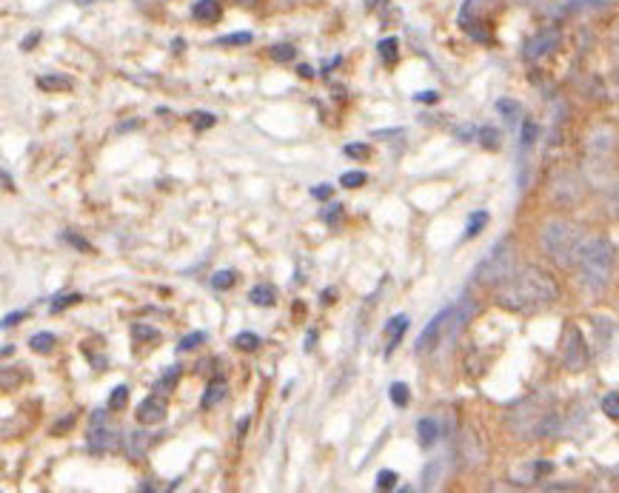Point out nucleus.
I'll use <instances>...</instances> for the list:
<instances>
[{
  "label": "nucleus",
  "instance_id": "nucleus-4",
  "mask_svg": "<svg viewBox=\"0 0 619 493\" xmlns=\"http://www.w3.org/2000/svg\"><path fill=\"white\" fill-rule=\"evenodd\" d=\"M513 268H517V245L511 237H505L480 260V265L474 268V280L480 286H499L511 277Z\"/></svg>",
  "mask_w": 619,
  "mask_h": 493
},
{
  "label": "nucleus",
  "instance_id": "nucleus-53",
  "mask_svg": "<svg viewBox=\"0 0 619 493\" xmlns=\"http://www.w3.org/2000/svg\"><path fill=\"white\" fill-rule=\"evenodd\" d=\"M237 4H245V6H251V4H257V0H237Z\"/></svg>",
  "mask_w": 619,
  "mask_h": 493
},
{
  "label": "nucleus",
  "instance_id": "nucleus-16",
  "mask_svg": "<svg viewBox=\"0 0 619 493\" xmlns=\"http://www.w3.org/2000/svg\"><path fill=\"white\" fill-rule=\"evenodd\" d=\"M37 86L43 91H69L72 89V80L63 77V75H40L37 77Z\"/></svg>",
  "mask_w": 619,
  "mask_h": 493
},
{
  "label": "nucleus",
  "instance_id": "nucleus-28",
  "mask_svg": "<svg viewBox=\"0 0 619 493\" xmlns=\"http://www.w3.org/2000/svg\"><path fill=\"white\" fill-rule=\"evenodd\" d=\"M366 180H369L366 172H345V174L340 177V186H343V188H359Z\"/></svg>",
  "mask_w": 619,
  "mask_h": 493
},
{
  "label": "nucleus",
  "instance_id": "nucleus-37",
  "mask_svg": "<svg viewBox=\"0 0 619 493\" xmlns=\"http://www.w3.org/2000/svg\"><path fill=\"white\" fill-rule=\"evenodd\" d=\"M397 482V473L394 470H380L377 473V490H391Z\"/></svg>",
  "mask_w": 619,
  "mask_h": 493
},
{
  "label": "nucleus",
  "instance_id": "nucleus-49",
  "mask_svg": "<svg viewBox=\"0 0 619 493\" xmlns=\"http://www.w3.org/2000/svg\"><path fill=\"white\" fill-rule=\"evenodd\" d=\"M140 490H158V485H154V482H143Z\"/></svg>",
  "mask_w": 619,
  "mask_h": 493
},
{
  "label": "nucleus",
  "instance_id": "nucleus-13",
  "mask_svg": "<svg viewBox=\"0 0 619 493\" xmlns=\"http://www.w3.org/2000/svg\"><path fill=\"white\" fill-rule=\"evenodd\" d=\"M417 433H420V445L423 448H431L437 440H440V422L434 416H426L417 422Z\"/></svg>",
  "mask_w": 619,
  "mask_h": 493
},
{
  "label": "nucleus",
  "instance_id": "nucleus-30",
  "mask_svg": "<svg viewBox=\"0 0 619 493\" xmlns=\"http://www.w3.org/2000/svg\"><path fill=\"white\" fill-rule=\"evenodd\" d=\"M234 345H237L240 351H254L257 345H260V337L251 334V331H243V334L234 337Z\"/></svg>",
  "mask_w": 619,
  "mask_h": 493
},
{
  "label": "nucleus",
  "instance_id": "nucleus-9",
  "mask_svg": "<svg viewBox=\"0 0 619 493\" xmlns=\"http://www.w3.org/2000/svg\"><path fill=\"white\" fill-rule=\"evenodd\" d=\"M117 448V433L112 428H103V425H94L89 430V451L94 454H103V451H115Z\"/></svg>",
  "mask_w": 619,
  "mask_h": 493
},
{
  "label": "nucleus",
  "instance_id": "nucleus-8",
  "mask_svg": "<svg viewBox=\"0 0 619 493\" xmlns=\"http://www.w3.org/2000/svg\"><path fill=\"white\" fill-rule=\"evenodd\" d=\"M559 46V32L556 29H542L540 34H534L528 43H525V60H537V58H542V54H548L551 49H556Z\"/></svg>",
  "mask_w": 619,
  "mask_h": 493
},
{
  "label": "nucleus",
  "instance_id": "nucleus-6",
  "mask_svg": "<svg viewBox=\"0 0 619 493\" xmlns=\"http://www.w3.org/2000/svg\"><path fill=\"white\" fill-rule=\"evenodd\" d=\"M448 314H451V308H445V311H440L426 328H423V334L417 337V345H414V351L417 354H428V351H434L437 345H440V340L445 337V322H448Z\"/></svg>",
  "mask_w": 619,
  "mask_h": 493
},
{
  "label": "nucleus",
  "instance_id": "nucleus-46",
  "mask_svg": "<svg viewBox=\"0 0 619 493\" xmlns=\"http://www.w3.org/2000/svg\"><path fill=\"white\" fill-rule=\"evenodd\" d=\"M103 419H106V411H94V414H91V428H94V425H103Z\"/></svg>",
  "mask_w": 619,
  "mask_h": 493
},
{
  "label": "nucleus",
  "instance_id": "nucleus-29",
  "mask_svg": "<svg viewBox=\"0 0 619 493\" xmlns=\"http://www.w3.org/2000/svg\"><path fill=\"white\" fill-rule=\"evenodd\" d=\"M251 40H254V34H251V32H234V34L220 37V40H217V46H245V43H251Z\"/></svg>",
  "mask_w": 619,
  "mask_h": 493
},
{
  "label": "nucleus",
  "instance_id": "nucleus-35",
  "mask_svg": "<svg viewBox=\"0 0 619 493\" xmlns=\"http://www.w3.org/2000/svg\"><path fill=\"white\" fill-rule=\"evenodd\" d=\"M343 151H345L348 157H354V160H369V157H371V148L363 146V143H348Z\"/></svg>",
  "mask_w": 619,
  "mask_h": 493
},
{
  "label": "nucleus",
  "instance_id": "nucleus-45",
  "mask_svg": "<svg viewBox=\"0 0 619 493\" xmlns=\"http://www.w3.org/2000/svg\"><path fill=\"white\" fill-rule=\"evenodd\" d=\"M72 422H75V414H69L63 422H58L55 428H51V433H63V430H69V428H72Z\"/></svg>",
  "mask_w": 619,
  "mask_h": 493
},
{
  "label": "nucleus",
  "instance_id": "nucleus-14",
  "mask_svg": "<svg viewBox=\"0 0 619 493\" xmlns=\"http://www.w3.org/2000/svg\"><path fill=\"white\" fill-rule=\"evenodd\" d=\"M248 300H251L254 305H260V308H272V305L277 302V291H274V286L260 283V286H254V288L248 291Z\"/></svg>",
  "mask_w": 619,
  "mask_h": 493
},
{
  "label": "nucleus",
  "instance_id": "nucleus-22",
  "mask_svg": "<svg viewBox=\"0 0 619 493\" xmlns=\"http://www.w3.org/2000/svg\"><path fill=\"white\" fill-rule=\"evenodd\" d=\"M272 60L274 63H291L294 58H297V49L291 46V43H280V46H272Z\"/></svg>",
  "mask_w": 619,
  "mask_h": 493
},
{
  "label": "nucleus",
  "instance_id": "nucleus-36",
  "mask_svg": "<svg viewBox=\"0 0 619 493\" xmlns=\"http://www.w3.org/2000/svg\"><path fill=\"white\" fill-rule=\"evenodd\" d=\"M602 414H608L611 419H619V394H608L602 399Z\"/></svg>",
  "mask_w": 619,
  "mask_h": 493
},
{
  "label": "nucleus",
  "instance_id": "nucleus-54",
  "mask_svg": "<svg viewBox=\"0 0 619 493\" xmlns=\"http://www.w3.org/2000/svg\"><path fill=\"white\" fill-rule=\"evenodd\" d=\"M77 4H80V6H89V4H94V0H77Z\"/></svg>",
  "mask_w": 619,
  "mask_h": 493
},
{
  "label": "nucleus",
  "instance_id": "nucleus-34",
  "mask_svg": "<svg viewBox=\"0 0 619 493\" xmlns=\"http://www.w3.org/2000/svg\"><path fill=\"white\" fill-rule=\"evenodd\" d=\"M203 342H205V334H203V331H191V334H186V337L180 340L177 348H180V351H194V348L203 345Z\"/></svg>",
  "mask_w": 619,
  "mask_h": 493
},
{
  "label": "nucleus",
  "instance_id": "nucleus-43",
  "mask_svg": "<svg viewBox=\"0 0 619 493\" xmlns=\"http://www.w3.org/2000/svg\"><path fill=\"white\" fill-rule=\"evenodd\" d=\"M37 40H40V32H29V34L23 37V43H20V49H23V51H29V49H32V46L37 43Z\"/></svg>",
  "mask_w": 619,
  "mask_h": 493
},
{
  "label": "nucleus",
  "instance_id": "nucleus-5",
  "mask_svg": "<svg viewBox=\"0 0 619 493\" xmlns=\"http://www.w3.org/2000/svg\"><path fill=\"white\" fill-rule=\"evenodd\" d=\"M562 362L568 371H582L588 365V345H585V337L577 325H568L565 328V337H562Z\"/></svg>",
  "mask_w": 619,
  "mask_h": 493
},
{
  "label": "nucleus",
  "instance_id": "nucleus-10",
  "mask_svg": "<svg viewBox=\"0 0 619 493\" xmlns=\"http://www.w3.org/2000/svg\"><path fill=\"white\" fill-rule=\"evenodd\" d=\"M383 331H385V337H388V345H385V357H391V354H394V348L400 345L402 334L408 331V316H405V314H400V316L388 319Z\"/></svg>",
  "mask_w": 619,
  "mask_h": 493
},
{
  "label": "nucleus",
  "instance_id": "nucleus-42",
  "mask_svg": "<svg viewBox=\"0 0 619 493\" xmlns=\"http://www.w3.org/2000/svg\"><path fill=\"white\" fill-rule=\"evenodd\" d=\"M477 134H480V132H477L474 126H462V129H457V137H459V140H471V137H477Z\"/></svg>",
  "mask_w": 619,
  "mask_h": 493
},
{
  "label": "nucleus",
  "instance_id": "nucleus-50",
  "mask_svg": "<svg viewBox=\"0 0 619 493\" xmlns=\"http://www.w3.org/2000/svg\"><path fill=\"white\" fill-rule=\"evenodd\" d=\"M331 297H334V291H331V288H326V291H323V302H331Z\"/></svg>",
  "mask_w": 619,
  "mask_h": 493
},
{
  "label": "nucleus",
  "instance_id": "nucleus-33",
  "mask_svg": "<svg viewBox=\"0 0 619 493\" xmlns=\"http://www.w3.org/2000/svg\"><path fill=\"white\" fill-rule=\"evenodd\" d=\"M477 137L483 140V146H485V148H499V132H497L494 126L480 129V134H477Z\"/></svg>",
  "mask_w": 619,
  "mask_h": 493
},
{
  "label": "nucleus",
  "instance_id": "nucleus-44",
  "mask_svg": "<svg viewBox=\"0 0 619 493\" xmlns=\"http://www.w3.org/2000/svg\"><path fill=\"white\" fill-rule=\"evenodd\" d=\"M414 100H417V103H437L440 94H437V91H420V94H414Z\"/></svg>",
  "mask_w": 619,
  "mask_h": 493
},
{
  "label": "nucleus",
  "instance_id": "nucleus-7",
  "mask_svg": "<svg viewBox=\"0 0 619 493\" xmlns=\"http://www.w3.org/2000/svg\"><path fill=\"white\" fill-rule=\"evenodd\" d=\"M166 414H169V405H166L163 394H151L137 405V422L140 425H160L166 419Z\"/></svg>",
  "mask_w": 619,
  "mask_h": 493
},
{
  "label": "nucleus",
  "instance_id": "nucleus-17",
  "mask_svg": "<svg viewBox=\"0 0 619 493\" xmlns=\"http://www.w3.org/2000/svg\"><path fill=\"white\" fill-rule=\"evenodd\" d=\"M497 112L505 117V123H517L520 115H523V105L517 100H511V97H502V100H497Z\"/></svg>",
  "mask_w": 619,
  "mask_h": 493
},
{
  "label": "nucleus",
  "instance_id": "nucleus-15",
  "mask_svg": "<svg viewBox=\"0 0 619 493\" xmlns=\"http://www.w3.org/2000/svg\"><path fill=\"white\" fill-rule=\"evenodd\" d=\"M223 397H226V382H223V379H215L212 385L205 388V394H203V399H200V408H203V411H212Z\"/></svg>",
  "mask_w": 619,
  "mask_h": 493
},
{
  "label": "nucleus",
  "instance_id": "nucleus-27",
  "mask_svg": "<svg viewBox=\"0 0 619 493\" xmlns=\"http://www.w3.org/2000/svg\"><path fill=\"white\" fill-rule=\"evenodd\" d=\"M126 402H129V388H126V385H117V388L112 391V397H109V411H123Z\"/></svg>",
  "mask_w": 619,
  "mask_h": 493
},
{
  "label": "nucleus",
  "instance_id": "nucleus-24",
  "mask_svg": "<svg viewBox=\"0 0 619 493\" xmlns=\"http://www.w3.org/2000/svg\"><path fill=\"white\" fill-rule=\"evenodd\" d=\"M177 379H180V365H169V368L160 373V379H158V391L166 394V388H174V385H177Z\"/></svg>",
  "mask_w": 619,
  "mask_h": 493
},
{
  "label": "nucleus",
  "instance_id": "nucleus-20",
  "mask_svg": "<svg viewBox=\"0 0 619 493\" xmlns=\"http://www.w3.org/2000/svg\"><path fill=\"white\" fill-rule=\"evenodd\" d=\"M132 337H134L137 342H158V340H160V331H158V328H151V325L134 322V325H132Z\"/></svg>",
  "mask_w": 619,
  "mask_h": 493
},
{
  "label": "nucleus",
  "instance_id": "nucleus-11",
  "mask_svg": "<svg viewBox=\"0 0 619 493\" xmlns=\"http://www.w3.org/2000/svg\"><path fill=\"white\" fill-rule=\"evenodd\" d=\"M148 445H151V436H148L146 430H132L129 440H126V454H129V459H132V462H140V459L146 456Z\"/></svg>",
  "mask_w": 619,
  "mask_h": 493
},
{
  "label": "nucleus",
  "instance_id": "nucleus-23",
  "mask_svg": "<svg viewBox=\"0 0 619 493\" xmlns=\"http://www.w3.org/2000/svg\"><path fill=\"white\" fill-rule=\"evenodd\" d=\"M388 397H391V402H394L397 408H405V405L411 402V394H408L405 382H394V385L388 388Z\"/></svg>",
  "mask_w": 619,
  "mask_h": 493
},
{
  "label": "nucleus",
  "instance_id": "nucleus-52",
  "mask_svg": "<svg viewBox=\"0 0 619 493\" xmlns=\"http://www.w3.org/2000/svg\"><path fill=\"white\" fill-rule=\"evenodd\" d=\"M4 183H6V188H15V186H12V177H9V172H4Z\"/></svg>",
  "mask_w": 619,
  "mask_h": 493
},
{
  "label": "nucleus",
  "instance_id": "nucleus-21",
  "mask_svg": "<svg viewBox=\"0 0 619 493\" xmlns=\"http://www.w3.org/2000/svg\"><path fill=\"white\" fill-rule=\"evenodd\" d=\"M397 46H400V40H397V37H385V40H380V46H377L380 58H383L388 66H394V63H397Z\"/></svg>",
  "mask_w": 619,
  "mask_h": 493
},
{
  "label": "nucleus",
  "instance_id": "nucleus-18",
  "mask_svg": "<svg viewBox=\"0 0 619 493\" xmlns=\"http://www.w3.org/2000/svg\"><path fill=\"white\" fill-rule=\"evenodd\" d=\"M237 286V274L231 268H223V271H215L212 274V288L215 291H229Z\"/></svg>",
  "mask_w": 619,
  "mask_h": 493
},
{
  "label": "nucleus",
  "instance_id": "nucleus-51",
  "mask_svg": "<svg viewBox=\"0 0 619 493\" xmlns=\"http://www.w3.org/2000/svg\"><path fill=\"white\" fill-rule=\"evenodd\" d=\"M245 428H248V419H243V422H240V425H237V433H240V436H243V433H245Z\"/></svg>",
  "mask_w": 619,
  "mask_h": 493
},
{
  "label": "nucleus",
  "instance_id": "nucleus-1",
  "mask_svg": "<svg viewBox=\"0 0 619 493\" xmlns=\"http://www.w3.org/2000/svg\"><path fill=\"white\" fill-rule=\"evenodd\" d=\"M559 297V288L548 271L540 265H525L513 271L505 283L497 286V302L513 314H534L551 305Z\"/></svg>",
  "mask_w": 619,
  "mask_h": 493
},
{
  "label": "nucleus",
  "instance_id": "nucleus-31",
  "mask_svg": "<svg viewBox=\"0 0 619 493\" xmlns=\"http://www.w3.org/2000/svg\"><path fill=\"white\" fill-rule=\"evenodd\" d=\"M189 120H191V123H194V129H200V132H203V129H212V126L217 123V117H215V115H209V112H191V115H189Z\"/></svg>",
  "mask_w": 619,
  "mask_h": 493
},
{
  "label": "nucleus",
  "instance_id": "nucleus-41",
  "mask_svg": "<svg viewBox=\"0 0 619 493\" xmlns=\"http://www.w3.org/2000/svg\"><path fill=\"white\" fill-rule=\"evenodd\" d=\"M20 319H26V311H15V314H6V316H4V328H12V325H18Z\"/></svg>",
  "mask_w": 619,
  "mask_h": 493
},
{
  "label": "nucleus",
  "instance_id": "nucleus-25",
  "mask_svg": "<svg viewBox=\"0 0 619 493\" xmlns=\"http://www.w3.org/2000/svg\"><path fill=\"white\" fill-rule=\"evenodd\" d=\"M485 223H488V214L485 211H477V214H471V220H468V229H466V240H471V237H477L483 229H485Z\"/></svg>",
  "mask_w": 619,
  "mask_h": 493
},
{
  "label": "nucleus",
  "instance_id": "nucleus-32",
  "mask_svg": "<svg viewBox=\"0 0 619 493\" xmlns=\"http://www.w3.org/2000/svg\"><path fill=\"white\" fill-rule=\"evenodd\" d=\"M77 302H83V294H66V297H55L51 300V314H58V311H63L66 305H77Z\"/></svg>",
  "mask_w": 619,
  "mask_h": 493
},
{
  "label": "nucleus",
  "instance_id": "nucleus-26",
  "mask_svg": "<svg viewBox=\"0 0 619 493\" xmlns=\"http://www.w3.org/2000/svg\"><path fill=\"white\" fill-rule=\"evenodd\" d=\"M537 134H540V126H537L534 120H523V134H520V146H523V148H531V146H534V140H537Z\"/></svg>",
  "mask_w": 619,
  "mask_h": 493
},
{
  "label": "nucleus",
  "instance_id": "nucleus-3",
  "mask_svg": "<svg viewBox=\"0 0 619 493\" xmlns=\"http://www.w3.org/2000/svg\"><path fill=\"white\" fill-rule=\"evenodd\" d=\"M591 231H585L582 226L577 223H568V220H554L542 229L540 234V243L545 248V254L559 262L562 268H574L577 265V257L582 251V245L588 243Z\"/></svg>",
  "mask_w": 619,
  "mask_h": 493
},
{
  "label": "nucleus",
  "instance_id": "nucleus-2",
  "mask_svg": "<svg viewBox=\"0 0 619 493\" xmlns=\"http://www.w3.org/2000/svg\"><path fill=\"white\" fill-rule=\"evenodd\" d=\"M574 268L580 274V283L585 286V291L602 294L611 283V274H613V245L605 237L591 234L588 243L582 245Z\"/></svg>",
  "mask_w": 619,
  "mask_h": 493
},
{
  "label": "nucleus",
  "instance_id": "nucleus-19",
  "mask_svg": "<svg viewBox=\"0 0 619 493\" xmlns=\"http://www.w3.org/2000/svg\"><path fill=\"white\" fill-rule=\"evenodd\" d=\"M55 342H58V337L51 334V331H40V334H34V337L29 340V345H32L34 354H49L51 348H55Z\"/></svg>",
  "mask_w": 619,
  "mask_h": 493
},
{
  "label": "nucleus",
  "instance_id": "nucleus-12",
  "mask_svg": "<svg viewBox=\"0 0 619 493\" xmlns=\"http://www.w3.org/2000/svg\"><path fill=\"white\" fill-rule=\"evenodd\" d=\"M191 15H194L200 23H215V20H220V15H223L220 0H197V4L191 6Z\"/></svg>",
  "mask_w": 619,
  "mask_h": 493
},
{
  "label": "nucleus",
  "instance_id": "nucleus-48",
  "mask_svg": "<svg viewBox=\"0 0 619 493\" xmlns=\"http://www.w3.org/2000/svg\"><path fill=\"white\" fill-rule=\"evenodd\" d=\"M314 342H317V331H312V334L305 337V351H312V348H314Z\"/></svg>",
  "mask_w": 619,
  "mask_h": 493
},
{
  "label": "nucleus",
  "instance_id": "nucleus-38",
  "mask_svg": "<svg viewBox=\"0 0 619 493\" xmlns=\"http://www.w3.org/2000/svg\"><path fill=\"white\" fill-rule=\"evenodd\" d=\"M323 220H326L328 226H340V223H343V205H337V203L328 205V211L323 214Z\"/></svg>",
  "mask_w": 619,
  "mask_h": 493
},
{
  "label": "nucleus",
  "instance_id": "nucleus-47",
  "mask_svg": "<svg viewBox=\"0 0 619 493\" xmlns=\"http://www.w3.org/2000/svg\"><path fill=\"white\" fill-rule=\"evenodd\" d=\"M297 75L308 80V77H314V69H312V66H300V69H297Z\"/></svg>",
  "mask_w": 619,
  "mask_h": 493
},
{
  "label": "nucleus",
  "instance_id": "nucleus-39",
  "mask_svg": "<svg viewBox=\"0 0 619 493\" xmlns=\"http://www.w3.org/2000/svg\"><path fill=\"white\" fill-rule=\"evenodd\" d=\"M331 194H334V186H328V183H323V186L312 188V197H314V200H328Z\"/></svg>",
  "mask_w": 619,
  "mask_h": 493
},
{
  "label": "nucleus",
  "instance_id": "nucleus-40",
  "mask_svg": "<svg viewBox=\"0 0 619 493\" xmlns=\"http://www.w3.org/2000/svg\"><path fill=\"white\" fill-rule=\"evenodd\" d=\"M63 237H66V240H69V243H72L75 248H80V251H91V245H89V243H86L83 237H77V234H72V231H66Z\"/></svg>",
  "mask_w": 619,
  "mask_h": 493
}]
</instances>
